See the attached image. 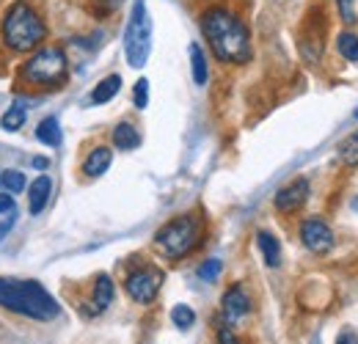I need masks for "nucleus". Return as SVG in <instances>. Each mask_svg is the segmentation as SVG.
Masks as SVG:
<instances>
[{"label": "nucleus", "instance_id": "nucleus-1", "mask_svg": "<svg viewBox=\"0 0 358 344\" xmlns=\"http://www.w3.org/2000/svg\"><path fill=\"white\" fill-rule=\"evenodd\" d=\"M201 34L207 36V44L215 52V58L224 64H248L254 55V44L245 22L229 8L221 6L207 8L201 14Z\"/></svg>", "mask_w": 358, "mask_h": 344}, {"label": "nucleus", "instance_id": "nucleus-2", "mask_svg": "<svg viewBox=\"0 0 358 344\" xmlns=\"http://www.w3.org/2000/svg\"><path fill=\"white\" fill-rule=\"evenodd\" d=\"M0 308L28 317L34 322H50L61 314V306L39 281H22L6 275H0Z\"/></svg>", "mask_w": 358, "mask_h": 344}, {"label": "nucleus", "instance_id": "nucleus-3", "mask_svg": "<svg viewBox=\"0 0 358 344\" xmlns=\"http://www.w3.org/2000/svg\"><path fill=\"white\" fill-rule=\"evenodd\" d=\"M47 39L45 20L31 8V3L17 0L3 17V42L14 52H36Z\"/></svg>", "mask_w": 358, "mask_h": 344}, {"label": "nucleus", "instance_id": "nucleus-4", "mask_svg": "<svg viewBox=\"0 0 358 344\" xmlns=\"http://www.w3.org/2000/svg\"><path fill=\"white\" fill-rule=\"evenodd\" d=\"M201 240H204V217L196 215V213L171 217L155 234V245L174 261L193 254L201 245Z\"/></svg>", "mask_w": 358, "mask_h": 344}, {"label": "nucleus", "instance_id": "nucleus-5", "mask_svg": "<svg viewBox=\"0 0 358 344\" xmlns=\"http://www.w3.org/2000/svg\"><path fill=\"white\" fill-rule=\"evenodd\" d=\"M66 69H69L66 52H64L61 47L47 44V47H39V50L22 64L20 78H22L25 83H31V86H58V83H64Z\"/></svg>", "mask_w": 358, "mask_h": 344}, {"label": "nucleus", "instance_id": "nucleus-6", "mask_svg": "<svg viewBox=\"0 0 358 344\" xmlns=\"http://www.w3.org/2000/svg\"><path fill=\"white\" fill-rule=\"evenodd\" d=\"M152 50V20L146 11V0H133V11L124 28V55L133 69H141L149 61Z\"/></svg>", "mask_w": 358, "mask_h": 344}, {"label": "nucleus", "instance_id": "nucleus-7", "mask_svg": "<svg viewBox=\"0 0 358 344\" xmlns=\"http://www.w3.org/2000/svg\"><path fill=\"white\" fill-rule=\"evenodd\" d=\"M166 281V273L155 264H138L127 273L124 278V292L130 295V301L141 303V306H149V303L157 298L160 287Z\"/></svg>", "mask_w": 358, "mask_h": 344}, {"label": "nucleus", "instance_id": "nucleus-8", "mask_svg": "<svg viewBox=\"0 0 358 344\" xmlns=\"http://www.w3.org/2000/svg\"><path fill=\"white\" fill-rule=\"evenodd\" d=\"M298 234H301V243H303L312 254H328V251H334V243H336L334 229H331L325 220H320V217H306V220L301 223Z\"/></svg>", "mask_w": 358, "mask_h": 344}, {"label": "nucleus", "instance_id": "nucleus-9", "mask_svg": "<svg viewBox=\"0 0 358 344\" xmlns=\"http://www.w3.org/2000/svg\"><path fill=\"white\" fill-rule=\"evenodd\" d=\"M221 314H224V322L231 325H240L248 314H251V295L243 284H231L221 298Z\"/></svg>", "mask_w": 358, "mask_h": 344}, {"label": "nucleus", "instance_id": "nucleus-10", "mask_svg": "<svg viewBox=\"0 0 358 344\" xmlns=\"http://www.w3.org/2000/svg\"><path fill=\"white\" fill-rule=\"evenodd\" d=\"M306 199H309V179L298 176V179H292L289 185H284V187L275 193L273 207H275L278 213H284V215H292V213H298V210L306 204Z\"/></svg>", "mask_w": 358, "mask_h": 344}, {"label": "nucleus", "instance_id": "nucleus-11", "mask_svg": "<svg viewBox=\"0 0 358 344\" xmlns=\"http://www.w3.org/2000/svg\"><path fill=\"white\" fill-rule=\"evenodd\" d=\"M116 295V287H113V278L110 275H96L94 281V289H91V314H102Z\"/></svg>", "mask_w": 358, "mask_h": 344}, {"label": "nucleus", "instance_id": "nucleus-12", "mask_svg": "<svg viewBox=\"0 0 358 344\" xmlns=\"http://www.w3.org/2000/svg\"><path fill=\"white\" fill-rule=\"evenodd\" d=\"M50 193H52V179L50 176H39L31 182V190H28V210L31 215H39L50 201Z\"/></svg>", "mask_w": 358, "mask_h": 344}, {"label": "nucleus", "instance_id": "nucleus-13", "mask_svg": "<svg viewBox=\"0 0 358 344\" xmlns=\"http://www.w3.org/2000/svg\"><path fill=\"white\" fill-rule=\"evenodd\" d=\"M110 163H113V152L108 146H96V149H91L89 155H86V160H83V173L91 176V179H96V176H102L110 169Z\"/></svg>", "mask_w": 358, "mask_h": 344}, {"label": "nucleus", "instance_id": "nucleus-14", "mask_svg": "<svg viewBox=\"0 0 358 344\" xmlns=\"http://www.w3.org/2000/svg\"><path fill=\"white\" fill-rule=\"evenodd\" d=\"M257 248L268 267H281V243L270 231H257Z\"/></svg>", "mask_w": 358, "mask_h": 344}, {"label": "nucleus", "instance_id": "nucleus-15", "mask_svg": "<svg viewBox=\"0 0 358 344\" xmlns=\"http://www.w3.org/2000/svg\"><path fill=\"white\" fill-rule=\"evenodd\" d=\"M113 146L122 149V152H133L141 146V132L135 129L133 122H119L113 127Z\"/></svg>", "mask_w": 358, "mask_h": 344}, {"label": "nucleus", "instance_id": "nucleus-16", "mask_svg": "<svg viewBox=\"0 0 358 344\" xmlns=\"http://www.w3.org/2000/svg\"><path fill=\"white\" fill-rule=\"evenodd\" d=\"M190 72H193V83L196 86H207L210 80V66H207V55L199 44H190Z\"/></svg>", "mask_w": 358, "mask_h": 344}, {"label": "nucleus", "instance_id": "nucleus-17", "mask_svg": "<svg viewBox=\"0 0 358 344\" xmlns=\"http://www.w3.org/2000/svg\"><path fill=\"white\" fill-rule=\"evenodd\" d=\"M119 88H122V78L119 75H108L105 80H99L94 91H91V105H105V102H110L116 94H119Z\"/></svg>", "mask_w": 358, "mask_h": 344}, {"label": "nucleus", "instance_id": "nucleus-18", "mask_svg": "<svg viewBox=\"0 0 358 344\" xmlns=\"http://www.w3.org/2000/svg\"><path fill=\"white\" fill-rule=\"evenodd\" d=\"M36 138L47 143V146H61V141H64V132H61V124H58V119L55 116H50L45 119L39 127H36Z\"/></svg>", "mask_w": 358, "mask_h": 344}, {"label": "nucleus", "instance_id": "nucleus-19", "mask_svg": "<svg viewBox=\"0 0 358 344\" xmlns=\"http://www.w3.org/2000/svg\"><path fill=\"white\" fill-rule=\"evenodd\" d=\"M25 119H28V108L22 105V102H14L6 113H3V119H0V124L6 132H17V129H22L25 124Z\"/></svg>", "mask_w": 358, "mask_h": 344}, {"label": "nucleus", "instance_id": "nucleus-20", "mask_svg": "<svg viewBox=\"0 0 358 344\" xmlns=\"http://www.w3.org/2000/svg\"><path fill=\"white\" fill-rule=\"evenodd\" d=\"M336 50L342 58H348L350 64H358V36L353 31H342L336 36Z\"/></svg>", "mask_w": 358, "mask_h": 344}, {"label": "nucleus", "instance_id": "nucleus-21", "mask_svg": "<svg viewBox=\"0 0 358 344\" xmlns=\"http://www.w3.org/2000/svg\"><path fill=\"white\" fill-rule=\"evenodd\" d=\"M339 157H342V163H345V166L358 169V129L353 132V135H348V138L342 141V146H339Z\"/></svg>", "mask_w": 358, "mask_h": 344}, {"label": "nucleus", "instance_id": "nucleus-22", "mask_svg": "<svg viewBox=\"0 0 358 344\" xmlns=\"http://www.w3.org/2000/svg\"><path fill=\"white\" fill-rule=\"evenodd\" d=\"M171 322L177 325L179 331H187V328H193V322H196V311H193L190 306L179 303V306L171 308Z\"/></svg>", "mask_w": 358, "mask_h": 344}, {"label": "nucleus", "instance_id": "nucleus-23", "mask_svg": "<svg viewBox=\"0 0 358 344\" xmlns=\"http://www.w3.org/2000/svg\"><path fill=\"white\" fill-rule=\"evenodd\" d=\"M0 182H3V187H6V193H22L25 190V173L20 171H3V176H0Z\"/></svg>", "mask_w": 358, "mask_h": 344}, {"label": "nucleus", "instance_id": "nucleus-24", "mask_svg": "<svg viewBox=\"0 0 358 344\" xmlns=\"http://www.w3.org/2000/svg\"><path fill=\"white\" fill-rule=\"evenodd\" d=\"M221 270H224V261H221V259H207V261L199 267V278H201V281H215V278L221 275Z\"/></svg>", "mask_w": 358, "mask_h": 344}, {"label": "nucleus", "instance_id": "nucleus-25", "mask_svg": "<svg viewBox=\"0 0 358 344\" xmlns=\"http://www.w3.org/2000/svg\"><path fill=\"white\" fill-rule=\"evenodd\" d=\"M133 102H135V108H138V110H143V108L149 105V80H146V78H141V80L135 83Z\"/></svg>", "mask_w": 358, "mask_h": 344}, {"label": "nucleus", "instance_id": "nucleus-26", "mask_svg": "<svg viewBox=\"0 0 358 344\" xmlns=\"http://www.w3.org/2000/svg\"><path fill=\"white\" fill-rule=\"evenodd\" d=\"M218 344H243V342L234 336V331H231L226 322H221V325H218Z\"/></svg>", "mask_w": 358, "mask_h": 344}, {"label": "nucleus", "instance_id": "nucleus-27", "mask_svg": "<svg viewBox=\"0 0 358 344\" xmlns=\"http://www.w3.org/2000/svg\"><path fill=\"white\" fill-rule=\"evenodd\" d=\"M14 196L11 193H0V215H14Z\"/></svg>", "mask_w": 358, "mask_h": 344}, {"label": "nucleus", "instance_id": "nucleus-28", "mask_svg": "<svg viewBox=\"0 0 358 344\" xmlns=\"http://www.w3.org/2000/svg\"><path fill=\"white\" fill-rule=\"evenodd\" d=\"M353 3H356V0H336V6H339V14H342V20H348V22L356 17V11H353Z\"/></svg>", "mask_w": 358, "mask_h": 344}, {"label": "nucleus", "instance_id": "nucleus-29", "mask_svg": "<svg viewBox=\"0 0 358 344\" xmlns=\"http://www.w3.org/2000/svg\"><path fill=\"white\" fill-rule=\"evenodd\" d=\"M336 344H358V336L353 334V331H342L339 339H336Z\"/></svg>", "mask_w": 358, "mask_h": 344}, {"label": "nucleus", "instance_id": "nucleus-30", "mask_svg": "<svg viewBox=\"0 0 358 344\" xmlns=\"http://www.w3.org/2000/svg\"><path fill=\"white\" fill-rule=\"evenodd\" d=\"M31 166H34V169H39V171H45L50 163H47V157H34V160H31Z\"/></svg>", "mask_w": 358, "mask_h": 344}, {"label": "nucleus", "instance_id": "nucleus-31", "mask_svg": "<svg viewBox=\"0 0 358 344\" xmlns=\"http://www.w3.org/2000/svg\"><path fill=\"white\" fill-rule=\"evenodd\" d=\"M353 116H356V119H358V108H356V110H353Z\"/></svg>", "mask_w": 358, "mask_h": 344}]
</instances>
